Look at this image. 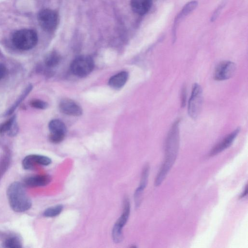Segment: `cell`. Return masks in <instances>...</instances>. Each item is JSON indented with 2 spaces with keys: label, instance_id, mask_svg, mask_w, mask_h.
Wrapping results in <instances>:
<instances>
[{
  "label": "cell",
  "instance_id": "1",
  "mask_svg": "<svg viewBox=\"0 0 248 248\" xmlns=\"http://www.w3.org/2000/svg\"><path fill=\"white\" fill-rule=\"evenodd\" d=\"M179 121L171 126L165 142V160L155 180V186H160L165 179L176 159L179 147Z\"/></svg>",
  "mask_w": 248,
  "mask_h": 248
},
{
  "label": "cell",
  "instance_id": "2",
  "mask_svg": "<svg viewBox=\"0 0 248 248\" xmlns=\"http://www.w3.org/2000/svg\"><path fill=\"white\" fill-rule=\"evenodd\" d=\"M7 196L11 208L16 212H23L31 206V201L26 191L25 185L18 182L11 184L7 190Z\"/></svg>",
  "mask_w": 248,
  "mask_h": 248
},
{
  "label": "cell",
  "instance_id": "3",
  "mask_svg": "<svg viewBox=\"0 0 248 248\" xmlns=\"http://www.w3.org/2000/svg\"><path fill=\"white\" fill-rule=\"evenodd\" d=\"M12 42L16 48L27 50L32 48L36 45L38 36L34 30L21 29L13 33Z\"/></svg>",
  "mask_w": 248,
  "mask_h": 248
},
{
  "label": "cell",
  "instance_id": "4",
  "mask_svg": "<svg viewBox=\"0 0 248 248\" xmlns=\"http://www.w3.org/2000/svg\"><path fill=\"white\" fill-rule=\"evenodd\" d=\"M94 62L89 56H80L76 58L71 63V71L78 77H85L93 71Z\"/></svg>",
  "mask_w": 248,
  "mask_h": 248
},
{
  "label": "cell",
  "instance_id": "5",
  "mask_svg": "<svg viewBox=\"0 0 248 248\" xmlns=\"http://www.w3.org/2000/svg\"><path fill=\"white\" fill-rule=\"evenodd\" d=\"M202 89L198 84L195 83L192 87L188 105V113L192 119H196L199 116L202 108Z\"/></svg>",
  "mask_w": 248,
  "mask_h": 248
},
{
  "label": "cell",
  "instance_id": "6",
  "mask_svg": "<svg viewBox=\"0 0 248 248\" xmlns=\"http://www.w3.org/2000/svg\"><path fill=\"white\" fill-rule=\"evenodd\" d=\"M38 20L41 28L45 31L50 32L56 28L59 17L57 13L54 10L45 9L41 10L38 15Z\"/></svg>",
  "mask_w": 248,
  "mask_h": 248
},
{
  "label": "cell",
  "instance_id": "7",
  "mask_svg": "<svg viewBox=\"0 0 248 248\" xmlns=\"http://www.w3.org/2000/svg\"><path fill=\"white\" fill-rule=\"evenodd\" d=\"M235 64L231 61H224L217 66L215 71V78L217 80H226L231 78L236 70Z\"/></svg>",
  "mask_w": 248,
  "mask_h": 248
},
{
  "label": "cell",
  "instance_id": "8",
  "mask_svg": "<svg viewBox=\"0 0 248 248\" xmlns=\"http://www.w3.org/2000/svg\"><path fill=\"white\" fill-rule=\"evenodd\" d=\"M60 111L66 115L79 116L82 114L81 108L77 103L70 99H63L59 104Z\"/></svg>",
  "mask_w": 248,
  "mask_h": 248
},
{
  "label": "cell",
  "instance_id": "9",
  "mask_svg": "<svg viewBox=\"0 0 248 248\" xmlns=\"http://www.w3.org/2000/svg\"><path fill=\"white\" fill-rule=\"evenodd\" d=\"M51 163V159L47 156L39 155H30L23 159L22 164L24 169L30 170L36 164L47 166Z\"/></svg>",
  "mask_w": 248,
  "mask_h": 248
},
{
  "label": "cell",
  "instance_id": "10",
  "mask_svg": "<svg viewBox=\"0 0 248 248\" xmlns=\"http://www.w3.org/2000/svg\"><path fill=\"white\" fill-rule=\"evenodd\" d=\"M239 131L240 128H237L227 135L211 150L209 153V156H215L229 147L234 140Z\"/></svg>",
  "mask_w": 248,
  "mask_h": 248
},
{
  "label": "cell",
  "instance_id": "11",
  "mask_svg": "<svg viewBox=\"0 0 248 248\" xmlns=\"http://www.w3.org/2000/svg\"><path fill=\"white\" fill-rule=\"evenodd\" d=\"M51 179L48 175H37L26 178L24 180V185L32 187L44 186L48 185Z\"/></svg>",
  "mask_w": 248,
  "mask_h": 248
},
{
  "label": "cell",
  "instance_id": "12",
  "mask_svg": "<svg viewBox=\"0 0 248 248\" xmlns=\"http://www.w3.org/2000/svg\"><path fill=\"white\" fill-rule=\"evenodd\" d=\"M131 7L133 11L140 15L147 13L152 5V0H132Z\"/></svg>",
  "mask_w": 248,
  "mask_h": 248
},
{
  "label": "cell",
  "instance_id": "13",
  "mask_svg": "<svg viewBox=\"0 0 248 248\" xmlns=\"http://www.w3.org/2000/svg\"><path fill=\"white\" fill-rule=\"evenodd\" d=\"M128 74L125 71L121 72L111 77L108 81L109 85L114 89H119L126 83Z\"/></svg>",
  "mask_w": 248,
  "mask_h": 248
},
{
  "label": "cell",
  "instance_id": "14",
  "mask_svg": "<svg viewBox=\"0 0 248 248\" xmlns=\"http://www.w3.org/2000/svg\"><path fill=\"white\" fill-rule=\"evenodd\" d=\"M15 116H13L0 125V133H7L10 136L17 133L18 129L16 123Z\"/></svg>",
  "mask_w": 248,
  "mask_h": 248
},
{
  "label": "cell",
  "instance_id": "15",
  "mask_svg": "<svg viewBox=\"0 0 248 248\" xmlns=\"http://www.w3.org/2000/svg\"><path fill=\"white\" fill-rule=\"evenodd\" d=\"M48 128L52 133H66V128L64 124L61 120L54 119L51 120L48 124Z\"/></svg>",
  "mask_w": 248,
  "mask_h": 248
},
{
  "label": "cell",
  "instance_id": "16",
  "mask_svg": "<svg viewBox=\"0 0 248 248\" xmlns=\"http://www.w3.org/2000/svg\"><path fill=\"white\" fill-rule=\"evenodd\" d=\"M129 213V202L127 199H125L124 201L123 212L115 224L123 228L128 220Z\"/></svg>",
  "mask_w": 248,
  "mask_h": 248
},
{
  "label": "cell",
  "instance_id": "17",
  "mask_svg": "<svg viewBox=\"0 0 248 248\" xmlns=\"http://www.w3.org/2000/svg\"><path fill=\"white\" fill-rule=\"evenodd\" d=\"M32 89L31 84H29L26 88L24 90L20 96L16 100L12 106L5 113V115L7 116L11 114L15 111V109L20 104V103L24 99V98L28 95Z\"/></svg>",
  "mask_w": 248,
  "mask_h": 248
},
{
  "label": "cell",
  "instance_id": "18",
  "mask_svg": "<svg viewBox=\"0 0 248 248\" xmlns=\"http://www.w3.org/2000/svg\"><path fill=\"white\" fill-rule=\"evenodd\" d=\"M3 247L8 248H19L22 247V243L19 238L16 236H10L3 242Z\"/></svg>",
  "mask_w": 248,
  "mask_h": 248
},
{
  "label": "cell",
  "instance_id": "19",
  "mask_svg": "<svg viewBox=\"0 0 248 248\" xmlns=\"http://www.w3.org/2000/svg\"><path fill=\"white\" fill-rule=\"evenodd\" d=\"M60 61V56L56 52L49 53L45 58V63L48 67H54L57 65Z\"/></svg>",
  "mask_w": 248,
  "mask_h": 248
},
{
  "label": "cell",
  "instance_id": "20",
  "mask_svg": "<svg viewBox=\"0 0 248 248\" xmlns=\"http://www.w3.org/2000/svg\"><path fill=\"white\" fill-rule=\"evenodd\" d=\"M63 206L58 205L46 209L44 212L43 215L46 217H54L59 215L62 211Z\"/></svg>",
  "mask_w": 248,
  "mask_h": 248
},
{
  "label": "cell",
  "instance_id": "21",
  "mask_svg": "<svg viewBox=\"0 0 248 248\" xmlns=\"http://www.w3.org/2000/svg\"><path fill=\"white\" fill-rule=\"evenodd\" d=\"M122 228L115 224L112 232V235L113 241L116 243L122 242L123 240V233Z\"/></svg>",
  "mask_w": 248,
  "mask_h": 248
},
{
  "label": "cell",
  "instance_id": "22",
  "mask_svg": "<svg viewBox=\"0 0 248 248\" xmlns=\"http://www.w3.org/2000/svg\"><path fill=\"white\" fill-rule=\"evenodd\" d=\"M149 166L148 165H146L145 167H144L141 177V180L140 182V185L139 186L140 187L144 189L146 187L147 182H148V178L149 176Z\"/></svg>",
  "mask_w": 248,
  "mask_h": 248
},
{
  "label": "cell",
  "instance_id": "23",
  "mask_svg": "<svg viewBox=\"0 0 248 248\" xmlns=\"http://www.w3.org/2000/svg\"><path fill=\"white\" fill-rule=\"evenodd\" d=\"M10 159L9 155L7 153L2 157L0 161V177L7 170L10 163Z\"/></svg>",
  "mask_w": 248,
  "mask_h": 248
},
{
  "label": "cell",
  "instance_id": "24",
  "mask_svg": "<svg viewBox=\"0 0 248 248\" xmlns=\"http://www.w3.org/2000/svg\"><path fill=\"white\" fill-rule=\"evenodd\" d=\"M30 104L33 108L41 109H46L48 106L46 102L39 99L32 100Z\"/></svg>",
  "mask_w": 248,
  "mask_h": 248
},
{
  "label": "cell",
  "instance_id": "25",
  "mask_svg": "<svg viewBox=\"0 0 248 248\" xmlns=\"http://www.w3.org/2000/svg\"><path fill=\"white\" fill-rule=\"evenodd\" d=\"M65 134L50 133L49 139L52 143H58L63 140Z\"/></svg>",
  "mask_w": 248,
  "mask_h": 248
},
{
  "label": "cell",
  "instance_id": "26",
  "mask_svg": "<svg viewBox=\"0 0 248 248\" xmlns=\"http://www.w3.org/2000/svg\"><path fill=\"white\" fill-rule=\"evenodd\" d=\"M143 190L144 189L139 186V187L135 191L134 194V199L135 202V205L137 207H138L140 204Z\"/></svg>",
  "mask_w": 248,
  "mask_h": 248
},
{
  "label": "cell",
  "instance_id": "27",
  "mask_svg": "<svg viewBox=\"0 0 248 248\" xmlns=\"http://www.w3.org/2000/svg\"><path fill=\"white\" fill-rule=\"evenodd\" d=\"M6 73V68L2 63H0V79L4 77Z\"/></svg>",
  "mask_w": 248,
  "mask_h": 248
},
{
  "label": "cell",
  "instance_id": "28",
  "mask_svg": "<svg viewBox=\"0 0 248 248\" xmlns=\"http://www.w3.org/2000/svg\"><path fill=\"white\" fill-rule=\"evenodd\" d=\"M186 89L183 88L181 92V105L184 107L186 104Z\"/></svg>",
  "mask_w": 248,
  "mask_h": 248
},
{
  "label": "cell",
  "instance_id": "29",
  "mask_svg": "<svg viewBox=\"0 0 248 248\" xmlns=\"http://www.w3.org/2000/svg\"><path fill=\"white\" fill-rule=\"evenodd\" d=\"M248 193V186H246L245 190L244 192L241 194V195L240 196V198H243L246 197Z\"/></svg>",
  "mask_w": 248,
  "mask_h": 248
}]
</instances>
